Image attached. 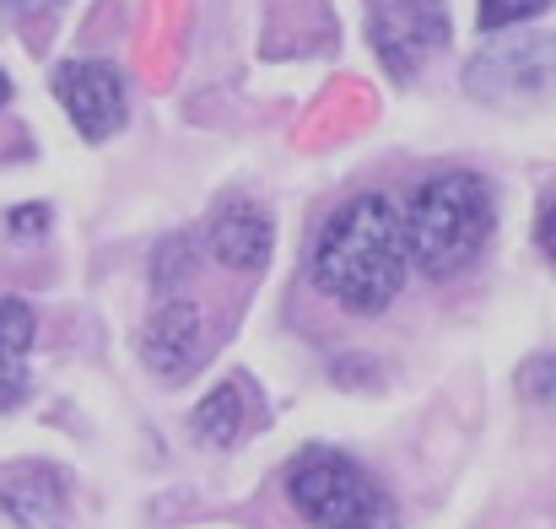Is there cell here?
Listing matches in <instances>:
<instances>
[{
  "label": "cell",
  "instance_id": "obj_6",
  "mask_svg": "<svg viewBox=\"0 0 556 529\" xmlns=\"http://www.w3.org/2000/svg\"><path fill=\"white\" fill-rule=\"evenodd\" d=\"M141 362L163 378V383H179L189 378L200 362H205V314L200 303L185 292H168L152 319L141 325Z\"/></svg>",
  "mask_w": 556,
  "mask_h": 529
},
{
  "label": "cell",
  "instance_id": "obj_7",
  "mask_svg": "<svg viewBox=\"0 0 556 529\" xmlns=\"http://www.w3.org/2000/svg\"><path fill=\"white\" fill-rule=\"evenodd\" d=\"M205 249L222 270H238V276H260L270 265V249H276V227L270 216L254 205V200H227L211 227H205Z\"/></svg>",
  "mask_w": 556,
  "mask_h": 529
},
{
  "label": "cell",
  "instance_id": "obj_2",
  "mask_svg": "<svg viewBox=\"0 0 556 529\" xmlns=\"http://www.w3.org/2000/svg\"><path fill=\"white\" fill-rule=\"evenodd\" d=\"M497 232V194L492 184L470 168L427 174L405 194V243L410 265L427 281L465 276Z\"/></svg>",
  "mask_w": 556,
  "mask_h": 529
},
{
  "label": "cell",
  "instance_id": "obj_16",
  "mask_svg": "<svg viewBox=\"0 0 556 529\" xmlns=\"http://www.w3.org/2000/svg\"><path fill=\"white\" fill-rule=\"evenodd\" d=\"M60 0H0V11H16V16H33V11H49Z\"/></svg>",
  "mask_w": 556,
  "mask_h": 529
},
{
  "label": "cell",
  "instance_id": "obj_11",
  "mask_svg": "<svg viewBox=\"0 0 556 529\" xmlns=\"http://www.w3.org/2000/svg\"><path fill=\"white\" fill-rule=\"evenodd\" d=\"M243 421H249V394H243V383H216V389L194 405L189 432H194V443H205V449H232V443L243 438Z\"/></svg>",
  "mask_w": 556,
  "mask_h": 529
},
{
  "label": "cell",
  "instance_id": "obj_14",
  "mask_svg": "<svg viewBox=\"0 0 556 529\" xmlns=\"http://www.w3.org/2000/svg\"><path fill=\"white\" fill-rule=\"evenodd\" d=\"M535 243H541V254L556 265V189L541 200V211H535Z\"/></svg>",
  "mask_w": 556,
  "mask_h": 529
},
{
  "label": "cell",
  "instance_id": "obj_15",
  "mask_svg": "<svg viewBox=\"0 0 556 529\" xmlns=\"http://www.w3.org/2000/svg\"><path fill=\"white\" fill-rule=\"evenodd\" d=\"M5 227H11L16 238H38V232L49 227V205H16V211L5 216Z\"/></svg>",
  "mask_w": 556,
  "mask_h": 529
},
{
  "label": "cell",
  "instance_id": "obj_10",
  "mask_svg": "<svg viewBox=\"0 0 556 529\" xmlns=\"http://www.w3.org/2000/svg\"><path fill=\"white\" fill-rule=\"evenodd\" d=\"M38 341V319L22 298H0V411L27 394V352Z\"/></svg>",
  "mask_w": 556,
  "mask_h": 529
},
{
  "label": "cell",
  "instance_id": "obj_1",
  "mask_svg": "<svg viewBox=\"0 0 556 529\" xmlns=\"http://www.w3.org/2000/svg\"><path fill=\"white\" fill-rule=\"evenodd\" d=\"M410 270L416 265H410V243H405V205H394L378 189L341 200L308 243V281L346 319L389 314L400 303Z\"/></svg>",
  "mask_w": 556,
  "mask_h": 529
},
{
  "label": "cell",
  "instance_id": "obj_3",
  "mask_svg": "<svg viewBox=\"0 0 556 529\" xmlns=\"http://www.w3.org/2000/svg\"><path fill=\"white\" fill-rule=\"evenodd\" d=\"M287 503L314 529H383L389 497L341 449H303L287 465Z\"/></svg>",
  "mask_w": 556,
  "mask_h": 529
},
{
  "label": "cell",
  "instance_id": "obj_9",
  "mask_svg": "<svg viewBox=\"0 0 556 529\" xmlns=\"http://www.w3.org/2000/svg\"><path fill=\"white\" fill-rule=\"evenodd\" d=\"M541 76H546V43L535 38V43H503V49H486L470 71H465V87L476 92V98H525V92H535L541 87Z\"/></svg>",
  "mask_w": 556,
  "mask_h": 529
},
{
  "label": "cell",
  "instance_id": "obj_5",
  "mask_svg": "<svg viewBox=\"0 0 556 529\" xmlns=\"http://www.w3.org/2000/svg\"><path fill=\"white\" fill-rule=\"evenodd\" d=\"M49 87H54V98L81 141H109L125 130L130 98H125V76L109 60H60Z\"/></svg>",
  "mask_w": 556,
  "mask_h": 529
},
{
  "label": "cell",
  "instance_id": "obj_8",
  "mask_svg": "<svg viewBox=\"0 0 556 529\" xmlns=\"http://www.w3.org/2000/svg\"><path fill=\"white\" fill-rule=\"evenodd\" d=\"M0 514L22 529H65V519H71L65 476L49 470V465L0 470Z\"/></svg>",
  "mask_w": 556,
  "mask_h": 529
},
{
  "label": "cell",
  "instance_id": "obj_12",
  "mask_svg": "<svg viewBox=\"0 0 556 529\" xmlns=\"http://www.w3.org/2000/svg\"><path fill=\"white\" fill-rule=\"evenodd\" d=\"M552 0H476V27L481 33H508L519 22H535Z\"/></svg>",
  "mask_w": 556,
  "mask_h": 529
},
{
  "label": "cell",
  "instance_id": "obj_17",
  "mask_svg": "<svg viewBox=\"0 0 556 529\" xmlns=\"http://www.w3.org/2000/svg\"><path fill=\"white\" fill-rule=\"evenodd\" d=\"M5 103H11V76L0 71V109H5Z\"/></svg>",
  "mask_w": 556,
  "mask_h": 529
},
{
  "label": "cell",
  "instance_id": "obj_13",
  "mask_svg": "<svg viewBox=\"0 0 556 529\" xmlns=\"http://www.w3.org/2000/svg\"><path fill=\"white\" fill-rule=\"evenodd\" d=\"M519 389H525L541 411H552L556 416V356H535V362L519 373Z\"/></svg>",
  "mask_w": 556,
  "mask_h": 529
},
{
  "label": "cell",
  "instance_id": "obj_4",
  "mask_svg": "<svg viewBox=\"0 0 556 529\" xmlns=\"http://www.w3.org/2000/svg\"><path fill=\"white\" fill-rule=\"evenodd\" d=\"M363 27H368L378 65L394 81H410L448 43V5L443 0H363Z\"/></svg>",
  "mask_w": 556,
  "mask_h": 529
}]
</instances>
